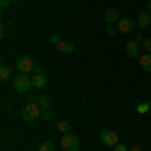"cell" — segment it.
Here are the masks:
<instances>
[{"label": "cell", "mask_w": 151, "mask_h": 151, "mask_svg": "<svg viewBox=\"0 0 151 151\" xmlns=\"http://www.w3.org/2000/svg\"><path fill=\"white\" fill-rule=\"evenodd\" d=\"M12 87H14V91L16 93H28V89L32 87V79L28 77V75H24V73H18L14 79H12Z\"/></svg>", "instance_id": "1"}, {"label": "cell", "mask_w": 151, "mask_h": 151, "mask_svg": "<svg viewBox=\"0 0 151 151\" xmlns=\"http://www.w3.org/2000/svg\"><path fill=\"white\" fill-rule=\"evenodd\" d=\"M40 107H38V103H26L24 105V109L20 111V117H22L26 123H35L36 119L40 117Z\"/></svg>", "instance_id": "2"}, {"label": "cell", "mask_w": 151, "mask_h": 151, "mask_svg": "<svg viewBox=\"0 0 151 151\" xmlns=\"http://www.w3.org/2000/svg\"><path fill=\"white\" fill-rule=\"evenodd\" d=\"M81 143H79V137L73 135V133H65L60 137V149L63 151H79Z\"/></svg>", "instance_id": "3"}, {"label": "cell", "mask_w": 151, "mask_h": 151, "mask_svg": "<svg viewBox=\"0 0 151 151\" xmlns=\"http://www.w3.org/2000/svg\"><path fill=\"white\" fill-rule=\"evenodd\" d=\"M16 69H18V73H24V75H32L36 69L35 60L30 57H18L16 58Z\"/></svg>", "instance_id": "4"}, {"label": "cell", "mask_w": 151, "mask_h": 151, "mask_svg": "<svg viewBox=\"0 0 151 151\" xmlns=\"http://www.w3.org/2000/svg\"><path fill=\"white\" fill-rule=\"evenodd\" d=\"M101 143L105 147H115V145H119V135L113 129H103L101 131Z\"/></svg>", "instance_id": "5"}, {"label": "cell", "mask_w": 151, "mask_h": 151, "mask_svg": "<svg viewBox=\"0 0 151 151\" xmlns=\"http://www.w3.org/2000/svg\"><path fill=\"white\" fill-rule=\"evenodd\" d=\"M30 79H32V87L35 89H45V85H47V77H45V73H42V67L40 65H36L35 73L30 75Z\"/></svg>", "instance_id": "6"}, {"label": "cell", "mask_w": 151, "mask_h": 151, "mask_svg": "<svg viewBox=\"0 0 151 151\" xmlns=\"http://www.w3.org/2000/svg\"><path fill=\"white\" fill-rule=\"evenodd\" d=\"M139 42H141V36L135 38V40H127V42H125V57L139 58Z\"/></svg>", "instance_id": "7"}, {"label": "cell", "mask_w": 151, "mask_h": 151, "mask_svg": "<svg viewBox=\"0 0 151 151\" xmlns=\"http://www.w3.org/2000/svg\"><path fill=\"white\" fill-rule=\"evenodd\" d=\"M117 28H119V32H123V35H131L133 30H135V20H131V18H121L119 22H117Z\"/></svg>", "instance_id": "8"}, {"label": "cell", "mask_w": 151, "mask_h": 151, "mask_svg": "<svg viewBox=\"0 0 151 151\" xmlns=\"http://www.w3.org/2000/svg\"><path fill=\"white\" fill-rule=\"evenodd\" d=\"M135 22H137V26H139V28H147V26L151 24V12H147V10L139 12Z\"/></svg>", "instance_id": "9"}, {"label": "cell", "mask_w": 151, "mask_h": 151, "mask_svg": "<svg viewBox=\"0 0 151 151\" xmlns=\"http://www.w3.org/2000/svg\"><path fill=\"white\" fill-rule=\"evenodd\" d=\"M105 22L107 24H113V22H119V20H121V14H119V10H117V8H109V10L105 12Z\"/></svg>", "instance_id": "10"}, {"label": "cell", "mask_w": 151, "mask_h": 151, "mask_svg": "<svg viewBox=\"0 0 151 151\" xmlns=\"http://www.w3.org/2000/svg\"><path fill=\"white\" fill-rule=\"evenodd\" d=\"M139 65L145 73H151V52H145L139 57Z\"/></svg>", "instance_id": "11"}, {"label": "cell", "mask_w": 151, "mask_h": 151, "mask_svg": "<svg viewBox=\"0 0 151 151\" xmlns=\"http://www.w3.org/2000/svg\"><path fill=\"white\" fill-rule=\"evenodd\" d=\"M57 50L58 52H67V55H69V52L75 50V45H73L70 40H60V42L57 45Z\"/></svg>", "instance_id": "12"}, {"label": "cell", "mask_w": 151, "mask_h": 151, "mask_svg": "<svg viewBox=\"0 0 151 151\" xmlns=\"http://www.w3.org/2000/svg\"><path fill=\"white\" fill-rule=\"evenodd\" d=\"M10 77H12L10 67H8L6 63H2V65H0V81H8Z\"/></svg>", "instance_id": "13"}, {"label": "cell", "mask_w": 151, "mask_h": 151, "mask_svg": "<svg viewBox=\"0 0 151 151\" xmlns=\"http://www.w3.org/2000/svg\"><path fill=\"white\" fill-rule=\"evenodd\" d=\"M38 107H40L42 111H48V109H50V97H48V95H40V97H38Z\"/></svg>", "instance_id": "14"}, {"label": "cell", "mask_w": 151, "mask_h": 151, "mask_svg": "<svg viewBox=\"0 0 151 151\" xmlns=\"http://www.w3.org/2000/svg\"><path fill=\"white\" fill-rule=\"evenodd\" d=\"M57 129H58V133H70V123L69 121H58V125H57Z\"/></svg>", "instance_id": "15"}, {"label": "cell", "mask_w": 151, "mask_h": 151, "mask_svg": "<svg viewBox=\"0 0 151 151\" xmlns=\"http://www.w3.org/2000/svg\"><path fill=\"white\" fill-rule=\"evenodd\" d=\"M149 109H151V103H149V101H145V103H139V105H137V113H139V115L149 113Z\"/></svg>", "instance_id": "16"}, {"label": "cell", "mask_w": 151, "mask_h": 151, "mask_svg": "<svg viewBox=\"0 0 151 151\" xmlns=\"http://www.w3.org/2000/svg\"><path fill=\"white\" fill-rule=\"evenodd\" d=\"M55 149H57V147H55V143H52V141H45V143L38 147V151H55Z\"/></svg>", "instance_id": "17"}, {"label": "cell", "mask_w": 151, "mask_h": 151, "mask_svg": "<svg viewBox=\"0 0 151 151\" xmlns=\"http://www.w3.org/2000/svg\"><path fill=\"white\" fill-rule=\"evenodd\" d=\"M117 32H119V28H117V26H113V24H107V36H115Z\"/></svg>", "instance_id": "18"}, {"label": "cell", "mask_w": 151, "mask_h": 151, "mask_svg": "<svg viewBox=\"0 0 151 151\" xmlns=\"http://www.w3.org/2000/svg\"><path fill=\"white\" fill-rule=\"evenodd\" d=\"M141 47L145 48L147 52H151V38H145V40H141Z\"/></svg>", "instance_id": "19"}, {"label": "cell", "mask_w": 151, "mask_h": 151, "mask_svg": "<svg viewBox=\"0 0 151 151\" xmlns=\"http://www.w3.org/2000/svg\"><path fill=\"white\" fill-rule=\"evenodd\" d=\"M113 151H129V147L125 145V143H119V145H115V147H113Z\"/></svg>", "instance_id": "20"}, {"label": "cell", "mask_w": 151, "mask_h": 151, "mask_svg": "<svg viewBox=\"0 0 151 151\" xmlns=\"http://www.w3.org/2000/svg\"><path fill=\"white\" fill-rule=\"evenodd\" d=\"M26 103H38V97H35V95H26Z\"/></svg>", "instance_id": "21"}, {"label": "cell", "mask_w": 151, "mask_h": 151, "mask_svg": "<svg viewBox=\"0 0 151 151\" xmlns=\"http://www.w3.org/2000/svg\"><path fill=\"white\" fill-rule=\"evenodd\" d=\"M50 42H52V45H58V42H60V36H58V35H52V36H50Z\"/></svg>", "instance_id": "22"}, {"label": "cell", "mask_w": 151, "mask_h": 151, "mask_svg": "<svg viewBox=\"0 0 151 151\" xmlns=\"http://www.w3.org/2000/svg\"><path fill=\"white\" fill-rule=\"evenodd\" d=\"M10 2H12V0H0V6H2V8H6Z\"/></svg>", "instance_id": "23"}, {"label": "cell", "mask_w": 151, "mask_h": 151, "mask_svg": "<svg viewBox=\"0 0 151 151\" xmlns=\"http://www.w3.org/2000/svg\"><path fill=\"white\" fill-rule=\"evenodd\" d=\"M129 151H143V149H141V145H133V147H131Z\"/></svg>", "instance_id": "24"}, {"label": "cell", "mask_w": 151, "mask_h": 151, "mask_svg": "<svg viewBox=\"0 0 151 151\" xmlns=\"http://www.w3.org/2000/svg\"><path fill=\"white\" fill-rule=\"evenodd\" d=\"M45 119H52V113L50 111H45Z\"/></svg>", "instance_id": "25"}, {"label": "cell", "mask_w": 151, "mask_h": 151, "mask_svg": "<svg viewBox=\"0 0 151 151\" xmlns=\"http://www.w3.org/2000/svg\"><path fill=\"white\" fill-rule=\"evenodd\" d=\"M147 12H151V0L147 2Z\"/></svg>", "instance_id": "26"}, {"label": "cell", "mask_w": 151, "mask_h": 151, "mask_svg": "<svg viewBox=\"0 0 151 151\" xmlns=\"http://www.w3.org/2000/svg\"><path fill=\"white\" fill-rule=\"evenodd\" d=\"M12 2H20V0H12Z\"/></svg>", "instance_id": "27"}]
</instances>
